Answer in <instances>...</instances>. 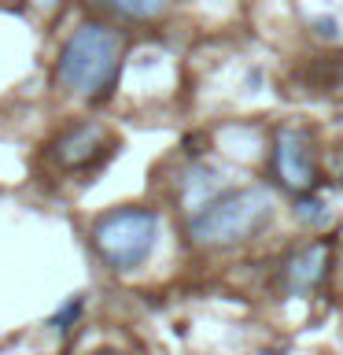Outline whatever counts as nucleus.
Segmentation results:
<instances>
[{"mask_svg":"<svg viewBox=\"0 0 343 355\" xmlns=\"http://www.w3.org/2000/svg\"><path fill=\"white\" fill-rule=\"evenodd\" d=\"M273 218V196L262 185L229 189L218 193L207 207L192 211L188 218V237L199 248H232L259 233Z\"/></svg>","mask_w":343,"mask_h":355,"instance_id":"nucleus-2","label":"nucleus"},{"mask_svg":"<svg viewBox=\"0 0 343 355\" xmlns=\"http://www.w3.org/2000/svg\"><path fill=\"white\" fill-rule=\"evenodd\" d=\"M0 8H4V11H19L22 0H0Z\"/></svg>","mask_w":343,"mask_h":355,"instance_id":"nucleus-9","label":"nucleus"},{"mask_svg":"<svg viewBox=\"0 0 343 355\" xmlns=\"http://www.w3.org/2000/svg\"><path fill=\"white\" fill-rule=\"evenodd\" d=\"M118 67H122V33L107 22H82L59 49L55 82L74 96L104 100L118 82Z\"/></svg>","mask_w":343,"mask_h":355,"instance_id":"nucleus-1","label":"nucleus"},{"mask_svg":"<svg viewBox=\"0 0 343 355\" xmlns=\"http://www.w3.org/2000/svg\"><path fill=\"white\" fill-rule=\"evenodd\" d=\"M273 166L281 182L295 193H303L314 182V152H310V137L303 130H281L273 144Z\"/></svg>","mask_w":343,"mask_h":355,"instance_id":"nucleus-5","label":"nucleus"},{"mask_svg":"<svg viewBox=\"0 0 343 355\" xmlns=\"http://www.w3.org/2000/svg\"><path fill=\"white\" fill-rule=\"evenodd\" d=\"M328 270V244L325 241H314L310 248H303L299 255H292L284 266V285H288V293H295V296H303L310 293L321 277H325Z\"/></svg>","mask_w":343,"mask_h":355,"instance_id":"nucleus-6","label":"nucleus"},{"mask_svg":"<svg viewBox=\"0 0 343 355\" xmlns=\"http://www.w3.org/2000/svg\"><path fill=\"white\" fill-rule=\"evenodd\" d=\"M93 4L107 8L111 15H122V19H133V22H148V19H159L170 0H93Z\"/></svg>","mask_w":343,"mask_h":355,"instance_id":"nucleus-7","label":"nucleus"},{"mask_svg":"<svg viewBox=\"0 0 343 355\" xmlns=\"http://www.w3.org/2000/svg\"><path fill=\"white\" fill-rule=\"evenodd\" d=\"M30 11H37L41 19H52V15H59V8H63V0H26Z\"/></svg>","mask_w":343,"mask_h":355,"instance_id":"nucleus-8","label":"nucleus"},{"mask_svg":"<svg viewBox=\"0 0 343 355\" xmlns=\"http://www.w3.org/2000/svg\"><path fill=\"white\" fill-rule=\"evenodd\" d=\"M159 237V215L148 207H118L107 211L104 218H96L93 226V248L111 270L126 274L144 266V259L155 248Z\"/></svg>","mask_w":343,"mask_h":355,"instance_id":"nucleus-3","label":"nucleus"},{"mask_svg":"<svg viewBox=\"0 0 343 355\" xmlns=\"http://www.w3.org/2000/svg\"><path fill=\"white\" fill-rule=\"evenodd\" d=\"M111 152V133L100 122H77L52 141V159L59 171H85Z\"/></svg>","mask_w":343,"mask_h":355,"instance_id":"nucleus-4","label":"nucleus"},{"mask_svg":"<svg viewBox=\"0 0 343 355\" xmlns=\"http://www.w3.org/2000/svg\"><path fill=\"white\" fill-rule=\"evenodd\" d=\"M96 355H122V352H111V348H104V352H96Z\"/></svg>","mask_w":343,"mask_h":355,"instance_id":"nucleus-10","label":"nucleus"}]
</instances>
